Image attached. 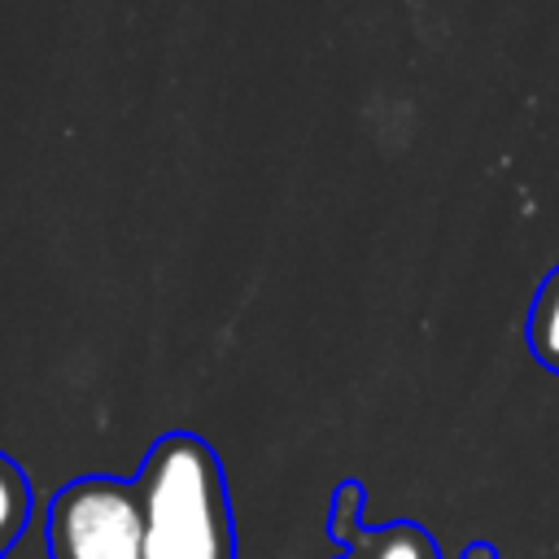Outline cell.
Listing matches in <instances>:
<instances>
[{
    "label": "cell",
    "instance_id": "obj_1",
    "mask_svg": "<svg viewBox=\"0 0 559 559\" xmlns=\"http://www.w3.org/2000/svg\"><path fill=\"white\" fill-rule=\"evenodd\" d=\"M135 493L144 511V559H231L223 476L201 441L166 437Z\"/></svg>",
    "mask_w": 559,
    "mask_h": 559
},
{
    "label": "cell",
    "instance_id": "obj_2",
    "mask_svg": "<svg viewBox=\"0 0 559 559\" xmlns=\"http://www.w3.org/2000/svg\"><path fill=\"white\" fill-rule=\"evenodd\" d=\"M48 533L61 559H144L140 493L118 480H79L52 502Z\"/></svg>",
    "mask_w": 559,
    "mask_h": 559
},
{
    "label": "cell",
    "instance_id": "obj_3",
    "mask_svg": "<svg viewBox=\"0 0 559 559\" xmlns=\"http://www.w3.org/2000/svg\"><path fill=\"white\" fill-rule=\"evenodd\" d=\"M528 345L533 354L559 371V271L542 284L537 301H533V314H528Z\"/></svg>",
    "mask_w": 559,
    "mask_h": 559
},
{
    "label": "cell",
    "instance_id": "obj_4",
    "mask_svg": "<svg viewBox=\"0 0 559 559\" xmlns=\"http://www.w3.org/2000/svg\"><path fill=\"white\" fill-rule=\"evenodd\" d=\"M22 524H26V480L13 463L0 459V542L22 533Z\"/></svg>",
    "mask_w": 559,
    "mask_h": 559
},
{
    "label": "cell",
    "instance_id": "obj_5",
    "mask_svg": "<svg viewBox=\"0 0 559 559\" xmlns=\"http://www.w3.org/2000/svg\"><path fill=\"white\" fill-rule=\"evenodd\" d=\"M376 559H424V546L415 533H389L380 546H376Z\"/></svg>",
    "mask_w": 559,
    "mask_h": 559
}]
</instances>
